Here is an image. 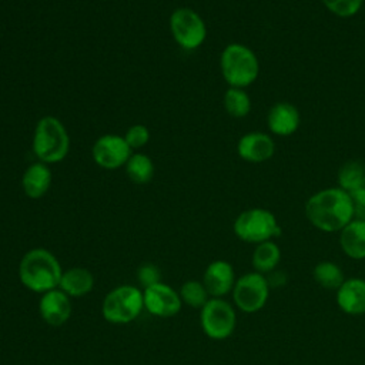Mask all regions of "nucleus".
Instances as JSON below:
<instances>
[{
    "label": "nucleus",
    "mask_w": 365,
    "mask_h": 365,
    "mask_svg": "<svg viewBox=\"0 0 365 365\" xmlns=\"http://www.w3.org/2000/svg\"><path fill=\"white\" fill-rule=\"evenodd\" d=\"M305 215L317 230L339 232L355 218V204L349 192L341 187L324 188L308 198Z\"/></svg>",
    "instance_id": "f257e3e1"
},
{
    "label": "nucleus",
    "mask_w": 365,
    "mask_h": 365,
    "mask_svg": "<svg viewBox=\"0 0 365 365\" xmlns=\"http://www.w3.org/2000/svg\"><path fill=\"white\" fill-rule=\"evenodd\" d=\"M53 181V174L48 164L36 161L30 164L21 175V188L26 197L38 200L47 194Z\"/></svg>",
    "instance_id": "f3484780"
},
{
    "label": "nucleus",
    "mask_w": 365,
    "mask_h": 365,
    "mask_svg": "<svg viewBox=\"0 0 365 365\" xmlns=\"http://www.w3.org/2000/svg\"><path fill=\"white\" fill-rule=\"evenodd\" d=\"M133 150L123 135L104 134L98 137L91 147L93 161L103 170H118L128 161Z\"/></svg>",
    "instance_id": "9d476101"
},
{
    "label": "nucleus",
    "mask_w": 365,
    "mask_h": 365,
    "mask_svg": "<svg viewBox=\"0 0 365 365\" xmlns=\"http://www.w3.org/2000/svg\"><path fill=\"white\" fill-rule=\"evenodd\" d=\"M137 281L143 288H147L150 285L161 282V274H160L158 267L151 262H145V264L140 265L137 269Z\"/></svg>",
    "instance_id": "cd10ccee"
},
{
    "label": "nucleus",
    "mask_w": 365,
    "mask_h": 365,
    "mask_svg": "<svg viewBox=\"0 0 365 365\" xmlns=\"http://www.w3.org/2000/svg\"><path fill=\"white\" fill-rule=\"evenodd\" d=\"M128 178L135 184H147L154 175V161L144 153H133L124 165Z\"/></svg>",
    "instance_id": "4be33fe9"
},
{
    "label": "nucleus",
    "mask_w": 365,
    "mask_h": 365,
    "mask_svg": "<svg viewBox=\"0 0 365 365\" xmlns=\"http://www.w3.org/2000/svg\"><path fill=\"white\" fill-rule=\"evenodd\" d=\"M31 150L37 161L56 164L70 151V135L64 124L54 115L41 117L34 127Z\"/></svg>",
    "instance_id": "7ed1b4c3"
},
{
    "label": "nucleus",
    "mask_w": 365,
    "mask_h": 365,
    "mask_svg": "<svg viewBox=\"0 0 365 365\" xmlns=\"http://www.w3.org/2000/svg\"><path fill=\"white\" fill-rule=\"evenodd\" d=\"M321 1L327 7V10H329L332 14L342 19L355 16L364 4V0H321Z\"/></svg>",
    "instance_id": "a878e982"
},
{
    "label": "nucleus",
    "mask_w": 365,
    "mask_h": 365,
    "mask_svg": "<svg viewBox=\"0 0 365 365\" xmlns=\"http://www.w3.org/2000/svg\"><path fill=\"white\" fill-rule=\"evenodd\" d=\"M335 299L338 308L348 315L365 314V279L345 278L336 289Z\"/></svg>",
    "instance_id": "2eb2a0df"
},
{
    "label": "nucleus",
    "mask_w": 365,
    "mask_h": 365,
    "mask_svg": "<svg viewBox=\"0 0 365 365\" xmlns=\"http://www.w3.org/2000/svg\"><path fill=\"white\" fill-rule=\"evenodd\" d=\"M178 294H180V298H181L182 304H185L191 308H200V309L211 298L210 294L207 292L202 281H197V279L185 281L181 285Z\"/></svg>",
    "instance_id": "b1692460"
},
{
    "label": "nucleus",
    "mask_w": 365,
    "mask_h": 365,
    "mask_svg": "<svg viewBox=\"0 0 365 365\" xmlns=\"http://www.w3.org/2000/svg\"><path fill=\"white\" fill-rule=\"evenodd\" d=\"M144 309L143 289L134 285H118L106 294L101 304L103 318L115 325L134 321Z\"/></svg>",
    "instance_id": "39448f33"
},
{
    "label": "nucleus",
    "mask_w": 365,
    "mask_h": 365,
    "mask_svg": "<svg viewBox=\"0 0 365 365\" xmlns=\"http://www.w3.org/2000/svg\"><path fill=\"white\" fill-rule=\"evenodd\" d=\"M349 195L355 204V214L356 211H365V178L349 191Z\"/></svg>",
    "instance_id": "c85d7f7f"
},
{
    "label": "nucleus",
    "mask_w": 365,
    "mask_h": 365,
    "mask_svg": "<svg viewBox=\"0 0 365 365\" xmlns=\"http://www.w3.org/2000/svg\"><path fill=\"white\" fill-rule=\"evenodd\" d=\"M71 312V298L60 288L41 294L38 301V314L46 324L60 327L70 319Z\"/></svg>",
    "instance_id": "f8f14e48"
},
{
    "label": "nucleus",
    "mask_w": 365,
    "mask_h": 365,
    "mask_svg": "<svg viewBox=\"0 0 365 365\" xmlns=\"http://www.w3.org/2000/svg\"><path fill=\"white\" fill-rule=\"evenodd\" d=\"M238 155L248 163H264L269 160L275 153V143L271 135L252 131L244 134L237 143Z\"/></svg>",
    "instance_id": "4468645a"
},
{
    "label": "nucleus",
    "mask_w": 365,
    "mask_h": 365,
    "mask_svg": "<svg viewBox=\"0 0 365 365\" xmlns=\"http://www.w3.org/2000/svg\"><path fill=\"white\" fill-rule=\"evenodd\" d=\"M200 324L208 338L222 341L234 334L237 327V312L228 301L222 298H210L200 309Z\"/></svg>",
    "instance_id": "6e6552de"
},
{
    "label": "nucleus",
    "mask_w": 365,
    "mask_h": 365,
    "mask_svg": "<svg viewBox=\"0 0 365 365\" xmlns=\"http://www.w3.org/2000/svg\"><path fill=\"white\" fill-rule=\"evenodd\" d=\"M251 261L254 271L259 274H269L277 268L281 261V250L278 244L272 240L264 241L261 244H257Z\"/></svg>",
    "instance_id": "aec40b11"
},
{
    "label": "nucleus",
    "mask_w": 365,
    "mask_h": 365,
    "mask_svg": "<svg viewBox=\"0 0 365 365\" xmlns=\"http://www.w3.org/2000/svg\"><path fill=\"white\" fill-rule=\"evenodd\" d=\"M220 68L222 78L230 87L245 88L257 80L259 74V61L257 54L248 46L230 43L221 51Z\"/></svg>",
    "instance_id": "20e7f679"
},
{
    "label": "nucleus",
    "mask_w": 365,
    "mask_h": 365,
    "mask_svg": "<svg viewBox=\"0 0 365 365\" xmlns=\"http://www.w3.org/2000/svg\"><path fill=\"white\" fill-rule=\"evenodd\" d=\"M170 31L174 41L185 51L197 50L207 38L205 21L190 7H178L171 13Z\"/></svg>",
    "instance_id": "0eeeda50"
},
{
    "label": "nucleus",
    "mask_w": 365,
    "mask_h": 365,
    "mask_svg": "<svg viewBox=\"0 0 365 365\" xmlns=\"http://www.w3.org/2000/svg\"><path fill=\"white\" fill-rule=\"evenodd\" d=\"M143 299L144 309L160 318H170L177 315L182 305L180 294L164 282H157L143 288Z\"/></svg>",
    "instance_id": "9b49d317"
},
{
    "label": "nucleus",
    "mask_w": 365,
    "mask_h": 365,
    "mask_svg": "<svg viewBox=\"0 0 365 365\" xmlns=\"http://www.w3.org/2000/svg\"><path fill=\"white\" fill-rule=\"evenodd\" d=\"M234 234L244 242L261 244L281 234L275 215L265 208H248L237 215L232 224Z\"/></svg>",
    "instance_id": "423d86ee"
},
{
    "label": "nucleus",
    "mask_w": 365,
    "mask_h": 365,
    "mask_svg": "<svg viewBox=\"0 0 365 365\" xmlns=\"http://www.w3.org/2000/svg\"><path fill=\"white\" fill-rule=\"evenodd\" d=\"M339 245L351 259H365V218H354L339 231Z\"/></svg>",
    "instance_id": "a211bd4d"
},
{
    "label": "nucleus",
    "mask_w": 365,
    "mask_h": 365,
    "mask_svg": "<svg viewBox=\"0 0 365 365\" xmlns=\"http://www.w3.org/2000/svg\"><path fill=\"white\" fill-rule=\"evenodd\" d=\"M365 178V164L358 160H349L338 171V187L345 191L354 190Z\"/></svg>",
    "instance_id": "393cba45"
},
{
    "label": "nucleus",
    "mask_w": 365,
    "mask_h": 365,
    "mask_svg": "<svg viewBox=\"0 0 365 365\" xmlns=\"http://www.w3.org/2000/svg\"><path fill=\"white\" fill-rule=\"evenodd\" d=\"M314 281L324 289L336 291L345 281L342 268L332 261H319L312 269Z\"/></svg>",
    "instance_id": "412c9836"
},
{
    "label": "nucleus",
    "mask_w": 365,
    "mask_h": 365,
    "mask_svg": "<svg viewBox=\"0 0 365 365\" xmlns=\"http://www.w3.org/2000/svg\"><path fill=\"white\" fill-rule=\"evenodd\" d=\"M94 287V277L90 269L74 267L63 271L58 288L70 298H80L91 292Z\"/></svg>",
    "instance_id": "6ab92c4d"
},
{
    "label": "nucleus",
    "mask_w": 365,
    "mask_h": 365,
    "mask_svg": "<svg viewBox=\"0 0 365 365\" xmlns=\"http://www.w3.org/2000/svg\"><path fill=\"white\" fill-rule=\"evenodd\" d=\"M224 108L234 118H242L251 111V100L244 88L228 87L224 93Z\"/></svg>",
    "instance_id": "5701e85b"
},
{
    "label": "nucleus",
    "mask_w": 365,
    "mask_h": 365,
    "mask_svg": "<svg viewBox=\"0 0 365 365\" xmlns=\"http://www.w3.org/2000/svg\"><path fill=\"white\" fill-rule=\"evenodd\" d=\"M61 274L63 269L56 255L41 247L29 250L19 262L20 282L37 294L58 288Z\"/></svg>",
    "instance_id": "f03ea898"
},
{
    "label": "nucleus",
    "mask_w": 365,
    "mask_h": 365,
    "mask_svg": "<svg viewBox=\"0 0 365 365\" xmlns=\"http://www.w3.org/2000/svg\"><path fill=\"white\" fill-rule=\"evenodd\" d=\"M123 137L131 150H140L150 141V130L144 124H133Z\"/></svg>",
    "instance_id": "bb28decb"
},
{
    "label": "nucleus",
    "mask_w": 365,
    "mask_h": 365,
    "mask_svg": "<svg viewBox=\"0 0 365 365\" xmlns=\"http://www.w3.org/2000/svg\"><path fill=\"white\" fill-rule=\"evenodd\" d=\"M269 282L264 274L257 271L245 272L237 278L231 291L235 307L245 314L261 311L269 297Z\"/></svg>",
    "instance_id": "1a4fd4ad"
},
{
    "label": "nucleus",
    "mask_w": 365,
    "mask_h": 365,
    "mask_svg": "<svg viewBox=\"0 0 365 365\" xmlns=\"http://www.w3.org/2000/svg\"><path fill=\"white\" fill-rule=\"evenodd\" d=\"M267 125L272 134L288 137L299 127V111L291 103H277L268 111Z\"/></svg>",
    "instance_id": "dca6fc26"
},
{
    "label": "nucleus",
    "mask_w": 365,
    "mask_h": 365,
    "mask_svg": "<svg viewBox=\"0 0 365 365\" xmlns=\"http://www.w3.org/2000/svg\"><path fill=\"white\" fill-rule=\"evenodd\" d=\"M235 281L234 267L225 259L211 261L202 275V284L211 298H222L231 292Z\"/></svg>",
    "instance_id": "ddd939ff"
}]
</instances>
